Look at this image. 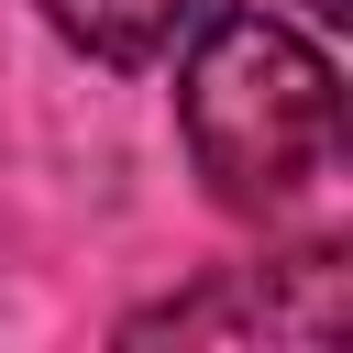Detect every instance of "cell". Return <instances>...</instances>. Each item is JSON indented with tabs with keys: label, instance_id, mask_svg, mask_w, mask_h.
Segmentation results:
<instances>
[{
	"label": "cell",
	"instance_id": "1",
	"mask_svg": "<svg viewBox=\"0 0 353 353\" xmlns=\"http://www.w3.org/2000/svg\"><path fill=\"white\" fill-rule=\"evenodd\" d=\"M176 132L232 221H287L342 165V77L276 11H199L176 33Z\"/></svg>",
	"mask_w": 353,
	"mask_h": 353
},
{
	"label": "cell",
	"instance_id": "2",
	"mask_svg": "<svg viewBox=\"0 0 353 353\" xmlns=\"http://www.w3.org/2000/svg\"><path fill=\"white\" fill-rule=\"evenodd\" d=\"M121 342H342V254L298 243V254L232 265L165 309H132Z\"/></svg>",
	"mask_w": 353,
	"mask_h": 353
},
{
	"label": "cell",
	"instance_id": "3",
	"mask_svg": "<svg viewBox=\"0 0 353 353\" xmlns=\"http://www.w3.org/2000/svg\"><path fill=\"white\" fill-rule=\"evenodd\" d=\"M199 11H210V0H44V22H55L88 66H165Z\"/></svg>",
	"mask_w": 353,
	"mask_h": 353
}]
</instances>
